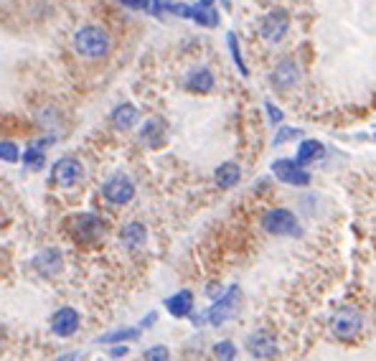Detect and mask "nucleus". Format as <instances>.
Returning a JSON list of instances; mask_svg holds the SVG:
<instances>
[{"label": "nucleus", "mask_w": 376, "mask_h": 361, "mask_svg": "<svg viewBox=\"0 0 376 361\" xmlns=\"http://www.w3.org/2000/svg\"><path fill=\"white\" fill-rule=\"evenodd\" d=\"M300 81V67L292 57H283L270 71V84L280 92H287Z\"/></svg>", "instance_id": "11"}, {"label": "nucleus", "mask_w": 376, "mask_h": 361, "mask_svg": "<svg viewBox=\"0 0 376 361\" xmlns=\"http://www.w3.org/2000/svg\"><path fill=\"white\" fill-rule=\"evenodd\" d=\"M244 349H247V354L252 356V359H275V356L280 354L278 338L265 328L249 333L247 341H244Z\"/></svg>", "instance_id": "10"}, {"label": "nucleus", "mask_w": 376, "mask_h": 361, "mask_svg": "<svg viewBox=\"0 0 376 361\" xmlns=\"http://www.w3.org/2000/svg\"><path fill=\"white\" fill-rule=\"evenodd\" d=\"M265 110H267V118H270L272 125H283V120H285L283 110H278V107L272 105V102H265Z\"/></svg>", "instance_id": "28"}, {"label": "nucleus", "mask_w": 376, "mask_h": 361, "mask_svg": "<svg viewBox=\"0 0 376 361\" xmlns=\"http://www.w3.org/2000/svg\"><path fill=\"white\" fill-rule=\"evenodd\" d=\"M239 300H241L239 285L227 287V293H224L222 298H216V303L206 311V321H209L211 326H224L229 318H234L237 308H239Z\"/></svg>", "instance_id": "7"}, {"label": "nucleus", "mask_w": 376, "mask_h": 361, "mask_svg": "<svg viewBox=\"0 0 376 361\" xmlns=\"http://www.w3.org/2000/svg\"><path fill=\"white\" fill-rule=\"evenodd\" d=\"M239 180H241V168L237 166V163H232V161L222 163V166L216 168V173H214V183L219 188H224V191L234 188Z\"/></svg>", "instance_id": "20"}, {"label": "nucleus", "mask_w": 376, "mask_h": 361, "mask_svg": "<svg viewBox=\"0 0 376 361\" xmlns=\"http://www.w3.org/2000/svg\"><path fill=\"white\" fill-rule=\"evenodd\" d=\"M259 224L267 234L272 237H302V227H300V219L290 212V209H285V206H275V209H267L259 219Z\"/></svg>", "instance_id": "2"}, {"label": "nucleus", "mask_w": 376, "mask_h": 361, "mask_svg": "<svg viewBox=\"0 0 376 361\" xmlns=\"http://www.w3.org/2000/svg\"><path fill=\"white\" fill-rule=\"evenodd\" d=\"M361 328H364V316L356 308H338L334 313V318H331V331L343 341L356 338L361 333Z\"/></svg>", "instance_id": "8"}, {"label": "nucleus", "mask_w": 376, "mask_h": 361, "mask_svg": "<svg viewBox=\"0 0 376 361\" xmlns=\"http://www.w3.org/2000/svg\"><path fill=\"white\" fill-rule=\"evenodd\" d=\"M214 356H216V359H224V361L237 359V343L234 341H219V343H214Z\"/></svg>", "instance_id": "25"}, {"label": "nucleus", "mask_w": 376, "mask_h": 361, "mask_svg": "<svg viewBox=\"0 0 376 361\" xmlns=\"http://www.w3.org/2000/svg\"><path fill=\"white\" fill-rule=\"evenodd\" d=\"M140 331H142V328H118V331H112V333H102V336H99L97 341H99V343L135 341V338H140Z\"/></svg>", "instance_id": "23"}, {"label": "nucleus", "mask_w": 376, "mask_h": 361, "mask_svg": "<svg viewBox=\"0 0 376 361\" xmlns=\"http://www.w3.org/2000/svg\"><path fill=\"white\" fill-rule=\"evenodd\" d=\"M323 156H326V145L321 143V140H313V137H305V140H300V145H297V153H295V161L300 163V166H313V163L323 161Z\"/></svg>", "instance_id": "17"}, {"label": "nucleus", "mask_w": 376, "mask_h": 361, "mask_svg": "<svg viewBox=\"0 0 376 361\" xmlns=\"http://www.w3.org/2000/svg\"><path fill=\"white\" fill-rule=\"evenodd\" d=\"M115 356V359H123V356H127V346H115L112 343V349H110V359Z\"/></svg>", "instance_id": "31"}, {"label": "nucleus", "mask_w": 376, "mask_h": 361, "mask_svg": "<svg viewBox=\"0 0 376 361\" xmlns=\"http://www.w3.org/2000/svg\"><path fill=\"white\" fill-rule=\"evenodd\" d=\"M227 46H229V54H232V59H234V67L239 69V74H241V76H249L247 62H244V57H241L239 38H237L234 31H229V33H227Z\"/></svg>", "instance_id": "22"}, {"label": "nucleus", "mask_w": 376, "mask_h": 361, "mask_svg": "<svg viewBox=\"0 0 376 361\" xmlns=\"http://www.w3.org/2000/svg\"><path fill=\"white\" fill-rule=\"evenodd\" d=\"M272 176L287 186H295V188H308L310 186V173L305 171V166L295 161V158H280L270 166Z\"/></svg>", "instance_id": "9"}, {"label": "nucleus", "mask_w": 376, "mask_h": 361, "mask_svg": "<svg viewBox=\"0 0 376 361\" xmlns=\"http://www.w3.org/2000/svg\"><path fill=\"white\" fill-rule=\"evenodd\" d=\"M49 326H51V333H54V336L69 338V336H74L76 331H79L81 316H79V311H76V308H72V305H64V308L54 311Z\"/></svg>", "instance_id": "13"}, {"label": "nucleus", "mask_w": 376, "mask_h": 361, "mask_svg": "<svg viewBox=\"0 0 376 361\" xmlns=\"http://www.w3.org/2000/svg\"><path fill=\"white\" fill-rule=\"evenodd\" d=\"M297 137H302L300 127H290V125H278V132H275V140H272V145H275V148H280V145L290 143V140H297Z\"/></svg>", "instance_id": "24"}, {"label": "nucleus", "mask_w": 376, "mask_h": 361, "mask_svg": "<svg viewBox=\"0 0 376 361\" xmlns=\"http://www.w3.org/2000/svg\"><path fill=\"white\" fill-rule=\"evenodd\" d=\"M371 140H374V143H376V130H374V135H371Z\"/></svg>", "instance_id": "34"}, {"label": "nucleus", "mask_w": 376, "mask_h": 361, "mask_svg": "<svg viewBox=\"0 0 376 361\" xmlns=\"http://www.w3.org/2000/svg\"><path fill=\"white\" fill-rule=\"evenodd\" d=\"M163 3H176V0H163Z\"/></svg>", "instance_id": "35"}, {"label": "nucleus", "mask_w": 376, "mask_h": 361, "mask_svg": "<svg viewBox=\"0 0 376 361\" xmlns=\"http://www.w3.org/2000/svg\"><path fill=\"white\" fill-rule=\"evenodd\" d=\"M0 158H3V163H18L23 156L18 153V145L13 143V140H3L0 143Z\"/></svg>", "instance_id": "26"}, {"label": "nucleus", "mask_w": 376, "mask_h": 361, "mask_svg": "<svg viewBox=\"0 0 376 361\" xmlns=\"http://www.w3.org/2000/svg\"><path fill=\"white\" fill-rule=\"evenodd\" d=\"M201 3H204V6H214V0H201Z\"/></svg>", "instance_id": "33"}, {"label": "nucleus", "mask_w": 376, "mask_h": 361, "mask_svg": "<svg viewBox=\"0 0 376 361\" xmlns=\"http://www.w3.org/2000/svg\"><path fill=\"white\" fill-rule=\"evenodd\" d=\"M145 242H148V229L140 222H130L120 229V244L125 249H140L145 247Z\"/></svg>", "instance_id": "18"}, {"label": "nucleus", "mask_w": 376, "mask_h": 361, "mask_svg": "<svg viewBox=\"0 0 376 361\" xmlns=\"http://www.w3.org/2000/svg\"><path fill=\"white\" fill-rule=\"evenodd\" d=\"M206 295H209V298H222V285H219V282H211L209 285V290H206Z\"/></svg>", "instance_id": "32"}, {"label": "nucleus", "mask_w": 376, "mask_h": 361, "mask_svg": "<svg viewBox=\"0 0 376 361\" xmlns=\"http://www.w3.org/2000/svg\"><path fill=\"white\" fill-rule=\"evenodd\" d=\"M33 268L43 275V277H51V275H59L64 270V255L62 249L56 247H46L41 249L36 257H33Z\"/></svg>", "instance_id": "15"}, {"label": "nucleus", "mask_w": 376, "mask_h": 361, "mask_svg": "<svg viewBox=\"0 0 376 361\" xmlns=\"http://www.w3.org/2000/svg\"><path fill=\"white\" fill-rule=\"evenodd\" d=\"M290 31V13L285 11V8H272L270 13L262 16L259 21V33L265 38L267 44H280L285 36Z\"/></svg>", "instance_id": "5"}, {"label": "nucleus", "mask_w": 376, "mask_h": 361, "mask_svg": "<svg viewBox=\"0 0 376 361\" xmlns=\"http://www.w3.org/2000/svg\"><path fill=\"white\" fill-rule=\"evenodd\" d=\"M110 122H112V127L120 132L132 130V127L140 122V107H135L132 102H123V105H118L110 113Z\"/></svg>", "instance_id": "16"}, {"label": "nucleus", "mask_w": 376, "mask_h": 361, "mask_svg": "<svg viewBox=\"0 0 376 361\" xmlns=\"http://www.w3.org/2000/svg\"><path fill=\"white\" fill-rule=\"evenodd\" d=\"M102 199L110 206H127L130 201L135 199V183L132 178L125 173H112L110 178L102 183Z\"/></svg>", "instance_id": "3"}, {"label": "nucleus", "mask_w": 376, "mask_h": 361, "mask_svg": "<svg viewBox=\"0 0 376 361\" xmlns=\"http://www.w3.org/2000/svg\"><path fill=\"white\" fill-rule=\"evenodd\" d=\"M183 87L188 92H196V94H206L216 87V79H214V71L204 64H198V67H191L186 71L183 76Z\"/></svg>", "instance_id": "14"}, {"label": "nucleus", "mask_w": 376, "mask_h": 361, "mask_svg": "<svg viewBox=\"0 0 376 361\" xmlns=\"http://www.w3.org/2000/svg\"><path fill=\"white\" fill-rule=\"evenodd\" d=\"M112 49V38L99 25H81L74 33V51L81 59H105Z\"/></svg>", "instance_id": "1"}, {"label": "nucleus", "mask_w": 376, "mask_h": 361, "mask_svg": "<svg viewBox=\"0 0 376 361\" xmlns=\"http://www.w3.org/2000/svg\"><path fill=\"white\" fill-rule=\"evenodd\" d=\"M168 346H163V343H158V346H150L145 354H142V359H148V361H166L168 359Z\"/></svg>", "instance_id": "27"}, {"label": "nucleus", "mask_w": 376, "mask_h": 361, "mask_svg": "<svg viewBox=\"0 0 376 361\" xmlns=\"http://www.w3.org/2000/svg\"><path fill=\"white\" fill-rule=\"evenodd\" d=\"M120 6L130 8V11H145V8H148V0H120Z\"/></svg>", "instance_id": "29"}, {"label": "nucleus", "mask_w": 376, "mask_h": 361, "mask_svg": "<svg viewBox=\"0 0 376 361\" xmlns=\"http://www.w3.org/2000/svg\"><path fill=\"white\" fill-rule=\"evenodd\" d=\"M21 161H23L25 168L41 171V168H46V150L31 143L28 148H25V153H23V158H21Z\"/></svg>", "instance_id": "21"}, {"label": "nucleus", "mask_w": 376, "mask_h": 361, "mask_svg": "<svg viewBox=\"0 0 376 361\" xmlns=\"http://www.w3.org/2000/svg\"><path fill=\"white\" fill-rule=\"evenodd\" d=\"M137 140L148 150H161L168 143V122L163 118H148L137 130Z\"/></svg>", "instance_id": "12"}, {"label": "nucleus", "mask_w": 376, "mask_h": 361, "mask_svg": "<svg viewBox=\"0 0 376 361\" xmlns=\"http://www.w3.org/2000/svg\"><path fill=\"white\" fill-rule=\"evenodd\" d=\"M67 227H69V234L76 239V242H84V244H92L102 237V231H105V224H102V219L97 214H74V217L67 219Z\"/></svg>", "instance_id": "4"}, {"label": "nucleus", "mask_w": 376, "mask_h": 361, "mask_svg": "<svg viewBox=\"0 0 376 361\" xmlns=\"http://www.w3.org/2000/svg\"><path fill=\"white\" fill-rule=\"evenodd\" d=\"M84 176V166L79 158L74 156H62L59 161L51 166V183L59 188H72L76 186Z\"/></svg>", "instance_id": "6"}, {"label": "nucleus", "mask_w": 376, "mask_h": 361, "mask_svg": "<svg viewBox=\"0 0 376 361\" xmlns=\"http://www.w3.org/2000/svg\"><path fill=\"white\" fill-rule=\"evenodd\" d=\"M166 311L173 318H188L193 313V293L191 290H178L171 298H166Z\"/></svg>", "instance_id": "19"}, {"label": "nucleus", "mask_w": 376, "mask_h": 361, "mask_svg": "<svg viewBox=\"0 0 376 361\" xmlns=\"http://www.w3.org/2000/svg\"><path fill=\"white\" fill-rule=\"evenodd\" d=\"M155 321H158V313H155V311L148 313V316L140 321V328H150V326H155Z\"/></svg>", "instance_id": "30"}]
</instances>
